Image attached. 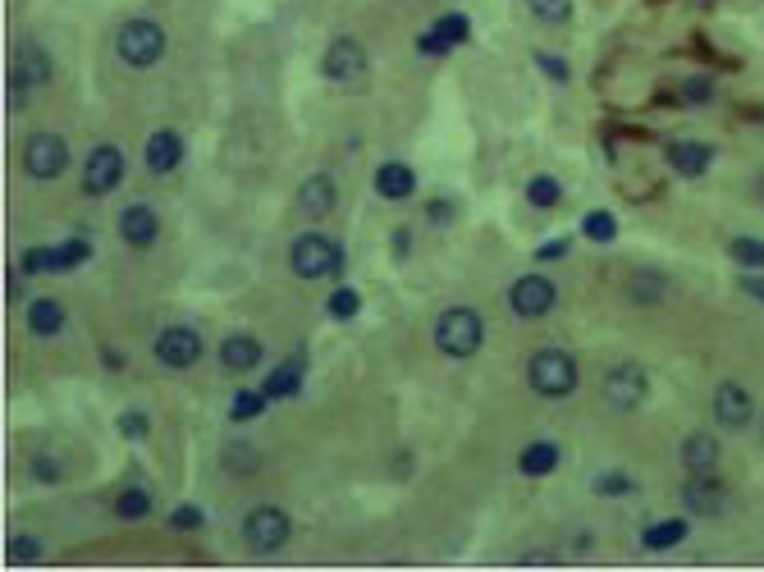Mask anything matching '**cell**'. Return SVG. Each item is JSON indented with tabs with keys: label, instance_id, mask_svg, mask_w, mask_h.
Returning <instances> with one entry per match:
<instances>
[{
	"label": "cell",
	"instance_id": "obj_1",
	"mask_svg": "<svg viewBox=\"0 0 764 572\" xmlns=\"http://www.w3.org/2000/svg\"><path fill=\"white\" fill-rule=\"evenodd\" d=\"M527 380L545 399H568L572 389H577V380H582V371H577V357L568 348H540L527 362Z\"/></svg>",
	"mask_w": 764,
	"mask_h": 572
},
{
	"label": "cell",
	"instance_id": "obj_2",
	"mask_svg": "<svg viewBox=\"0 0 764 572\" xmlns=\"http://www.w3.org/2000/svg\"><path fill=\"white\" fill-rule=\"evenodd\" d=\"M485 344V321L472 312V307H449L435 321V348L444 357H476Z\"/></svg>",
	"mask_w": 764,
	"mask_h": 572
},
{
	"label": "cell",
	"instance_id": "obj_3",
	"mask_svg": "<svg viewBox=\"0 0 764 572\" xmlns=\"http://www.w3.org/2000/svg\"><path fill=\"white\" fill-rule=\"evenodd\" d=\"M165 46H170V37H165L161 23H151V19H129L124 28L115 33V51L124 65L133 69H151V65H161L165 60Z\"/></svg>",
	"mask_w": 764,
	"mask_h": 572
},
{
	"label": "cell",
	"instance_id": "obj_4",
	"mask_svg": "<svg viewBox=\"0 0 764 572\" xmlns=\"http://www.w3.org/2000/svg\"><path fill=\"white\" fill-rule=\"evenodd\" d=\"M289 266L298 280H330V275L344 270V252L334 248L325 234H302V238H293Z\"/></svg>",
	"mask_w": 764,
	"mask_h": 572
},
{
	"label": "cell",
	"instance_id": "obj_5",
	"mask_svg": "<svg viewBox=\"0 0 764 572\" xmlns=\"http://www.w3.org/2000/svg\"><path fill=\"white\" fill-rule=\"evenodd\" d=\"M289 513L284 508H275V504H261V508H252L248 518H243V540H248V550H257V554H275V550H284V540H289Z\"/></svg>",
	"mask_w": 764,
	"mask_h": 572
},
{
	"label": "cell",
	"instance_id": "obj_6",
	"mask_svg": "<svg viewBox=\"0 0 764 572\" xmlns=\"http://www.w3.org/2000/svg\"><path fill=\"white\" fill-rule=\"evenodd\" d=\"M69 165V142L60 133H33L23 142V170L28 179H60Z\"/></svg>",
	"mask_w": 764,
	"mask_h": 572
},
{
	"label": "cell",
	"instance_id": "obj_7",
	"mask_svg": "<svg viewBox=\"0 0 764 572\" xmlns=\"http://www.w3.org/2000/svg\"><path fill=\"white\" fill-rule=\"evenodd\" d=\"M554 303H559V289H554V280H545V275H522V280H513V289H508V307H513V316H522V321L549 316Z\"/></svg>",
	"mask_w": 764,
	"mask_h": 572
},
{
	"label": "cell",
	"instance_id": "obj_8",
	"mask_svg": "<svg viewBox=\"0 0 764 572\" xmlns=\"http://www.w3.org/2000/svg\"><path fill=\"white\" fill-rule=\"evenodd\" d=\"M119 179H124V152L110 147V142L92 147V156L83 161V193L106 197V193H115L119 188Z\"/></svg>",
	"mask_w": 764,
	"mask_h": 572
},
{
	"label": "cell",
	"instance_id": "obj_9",
	"mask_svg": "<svg viewBox=\"0 0 764 572\" xmlns=\"http://www.w3.org/2000/svg\"><path fill=\"white\" fill-rule=\"evenodd\" d=\"M646 394H650V380H646V371L641 367H614L609 376H604V403L614 412H636L641 403H646Z\"/></svg>",
	"mask_w": 764,
	"mask_h": 572
},
{
	"label": "cell",
	"instance_id": "obj_10",
	"mask_svg": "<svg viewBox=\"0 0 764 572\" xmlns=\"http://www.w3.org/2000/svg\"><path fill=\"white\" fill-rule=\"evenodd\" d=\"M156 362L161 367H174V371H188L202 357V335H197L193 325H170V330H161L156 335Z\"/></svg>",
	"mask_w": 764,
	"mask_h": 572
},
{
	"label": "cell",
	"instance_id": "obj_11",
	"mask_svg": "<svg viewBox=\"0 0 764 572\" xmlns=\"http://www.w3.org/2000/svg\"><path fill=\"white\" fill-rule=\"evenodd\" d=\"M321 74L330 78V83H344V87L362 83V78H366V51L353 42V37H339V42L325 46Z\"/></svg>",
	"mask_w": 764,
	"mask_h": 572
},
{
	"label": "cell",
	"instance_id": "obj_12",
	"mask_svg": "<svg viewBox=\"0 0 764 572\" xmlns=\"http://www.w3.org/2000/svg\"><path fill=\"white\" fill-rule=\"evenodd\" d=\"M751 408H755L751 394H746L737 380H728V385L714 389V421H719L723 431H746V426H751V417H755Z\"/></svg>",
	"mask_w": 764,
	"mask_h": 572
},
{
	"label": "cell",
	"instance_id": "obj_13",
	"mask_svg": "<svg viewBox=\"0 0 764 572\" xmlns=\"http://www.w3.org/2000/svg\"><path fill=\"white\" fill-rule=\"evenodd\" d=\"M334 202H339V188H334L330 174H312V179H302L298 188V211L307 220H325L334 211Z\"/></svg>",
	"mask_w": 764,
	"mask_h": 572
},
{
	"label": "cell",
	"instance_id": "obj_14",
	"mask_svg": "<svg viewBox=\"0 0 764 572\" xmlns=\"http://www.w3.org/2000/svg\"><path fill=\"white\" fill-rule=\"evenodd\" d=\"M119 234L129 248H151L156 238H161V216L151 211V206H129L124 216H119Z\"/></svg>",
	"mask_w": 764,
	"mask_h": 572
},
{
	"label": "cell",
	"instance_id": "obj_15",
	"mask_svg": "<svg viewBox=\"0 0 764 572\" xmlns=\"http://www.w3.org/2000/svg\"><path fill=\"white\" fill-rule=\"evenodd\" d=\"M687 508L691 513H705V518H719L723 508H728V490H723V481L714 472H705V476H696L687 486Z\"/></svg>",
	"mask_w": 764,
	"mask_h": 572
},
{
	"label": "cell",
	"instance_id": "obj_16",
	"mask_svg": "<svg viewBox=\"0 0 764 572\" xmlns=\"http://www.w3.org/2000/svg\"><path fill=\"white\" fill-rule=\"evenodd\" d=\"M376 193L385 197V202H403V197H412L417 193V174H412V165L385 161L376 170Z\"/></svg>",
	"mask_w": 764,
	"mask_h": 572
},
{
	"label": "cell",
	"instance_id": "obj_17",
	"mask_svg": "<svg viewBox=\"0 0 764 572\" xmlns=\"http://www.w3.org/2000/svg\"><path fill=\"white\" fill-rule=\"evenodd\" d=\"M142 161H147L151 174H170L174 165L183 161V138H179V133H170V129L151 133V138H147V156H142Z\"/></svg>",
	"mask_w": 764,
	"mask_h": 572
},
{
	"label": "cell",
	"instance_id": "obj_18",
	"mask_svg": "<svg viewBox=\"0 0 764 572\" xmlns=\"http://www.w3.org/2000/svg\"><path fill=\"white\" fill-rule=\"evenodd\" d=\"M220 367L234 371V376H243V371H257L261 367V344L252 335H229L225 344H220Z\"/></svg>",
	"mask_w": 764,
	"mask_h": 572
},
{
	"label": "cell",
	"instance_id": "obj_19",
	"mask_svg": "<svg viewBox=\"0 0 764 572\" xmlns=\"http://www.w3.org/2000/svg\"><path fill=\"white\" fill-rule=\"evenodd\" d=\"M14 74L28 87H46L51 83V55L37 42H19V51H14Z\"/></svg>",
	"mask_w": 764,
	"mask_h": 572
},
{
	"label": "cell",
	"instance_id": "obj_20",
	"mask_svg": "<svg viewBox=\"0 0 764 572\" xmlns=\"http://www.w3.org/2000/svg\"><path fill=\"white\" fill-rule=\"evenodd\" d=\"M28 330H33L37 339H55L65 330V307L55 303V298H33V303H28Z\"/></svg>",
	"mask_w": 764,
	"mask_h": 572
},
{
	"label": "cell",
	"instance_id": "obj_21",
	"mask_svg": "<svg viewBox=\"0 0 764 572\" xmlns=\"http://www.w3.org/2000/svg\"><path fill=\"white\" fill-rule=\"evenodd\" d=\"M714 161V152L705 147V142H673L668 147V165L678 174H687V179H696V174H705Z\"/></svg>",
	"mask_w": 764,
	"mask_h": 572
},
{
	"label": "cell",
	"instance_id": "obj_22",
	"mask_svg": "<svg viewBox=\"0 0 764 572\" xmlns=\"http://www.w3.org/2000/svg\"><path fill=\"white\" fill-rule=\"evenodd\" d=\"M682 463H687L691 476H705L719 467V444H714V435H687V444H682Z\"/></svg>",
	"mask_w": 764,
	"mask_h": 572
},
{
	"label": "cell",
	"instance_id": "obj_23",
	"mask_svg": "<svg viewBox=\"0 0 764 572\" xmlns=\"http://www.w3.org/2000/svg\"><path fill=\"white\" fill-rule=\"evenodd\" d=\"M517 472L522 476H549V472H559V444L554 440H536L522 449V458H517Z\"/></svg>",
	"mask_w": 764,
	"mask_h": 572
},
{
	"label": "cell",
	"instance_id": "obj_24",
	"mask_svg": "<svg viewBox=\"0 0 764 572\" xmlns=\"http://www.w3.org/2000/svg\"><path fill=\"white\" fill-rule=\"evenodd\" d=\"M261 389H266V399H270V403H275V399H293V394L302 389V367H298V362H284V367L270 371L266 385H261Z\"/></svg>",
	"mask_w": 764,
	"mask_h": 572
},
{
	"label": "cell",
	"instance_id": "obj_25",
	"mask_svg": "<svg viewBox=\"0 0 764 572\" xmlns=\"http://www.w3.org/2000/svg\"><path fill=\"white\" fill-rule=\"evenodd\" d=\"M687 540V522L673 518V522H655V527L641 531V545L646 550H673V545H682Z\"/></svg>",
	"mask_w": 764,
	"mask_h": 572
},
{
	"label": "cell",
	"instance_id": "obj_26",
	"mask_svg": "<svg viewBox=\"0 0 764 572\" xmlns=\"http://www.w3.org/2000/svg\"><path fill=\"white\" fill-rule=\"evenodd\" d=\"M527 202L536 206V211H549V206L563 202V184L554 179V174H536V179L527 184Z\"/></svg>",
	"mask_w": 764,
	"mask_h": 572
},
{
	"label": "cell",
	"instance_id": "obj_27",
	"mask_svg": "<svg viewBox=\"0 0 764 572\" xmlns=\"http://www.w3.org/2000/svg\"><path fill=\"white\" fill-rule=\"evenodd\" d=\"M627 293H632L636 303H659L668 293V284H664V275H655V270H636L632 280H627Z\"/></svg>",
	"mask_w": 764,
	"mask_h": 572
},
{
	"label": "cell",
	"instance_id": "obj_28",
	"mask_svg": "<svg viewBox=\"0 0 764 572\" xmlns=\"http://www.w3.org/2000/svg\"><path fill=\"white\" fill-rule=\"evenodd\" d=\"M115 513H119L124 522H142V518H151V495H147V490H119Z\"/></svg>",
	"mask_w": 764,
	"mask_h": 572
},
{
	"label": "cell",
	"instance_id": "obj_29",
	"mask_svg": "<svg viewBox=\"0 0 764 572\" xmlns=\"http://www.w3.org/2000/svg\"><path fill=\"white\" fill-rule=\"evenodd\" d=\"M582 234L591 238V243H614V238H618V220H614V211H586Z\"/></svg>",
	"mask_w": 764,
	"mask_h": 572
},
{
	"label": "cell",
	"instance_id": "obj_30",
	"mask_svg": "<svg viewBox=\"0 0 764 572\" xmlns=\"http://www.w3.org/2000/svg\"><path fill=\"white\" fill-rule=\"evenodd\" d=\"M325 312L334 316V321H353L357 312H362V293L348 289V284H339V289L330 293V303H325Z\"/></svg>",
	"mask_w": 764,
	"mask_h": 572
},
{
	"label": "cell",
	"instance_id": "obj_31",
	"mask_svg": "<svg viewBox=\"0 0 764 572\" xmlns=\"http://www.w3.org/2000/svg\"><path fill=\"white\" fill-rule=\"evenodd\" d=\"M266 389H238L234 394V403H229V417L234 421H252V417H261V408H266Z\"/></svg>",
	"mask_w": 764,
	"mask_h": 572
},
{
	"label": "cell",
	"instance_id": "obj_32",
	"mask_svg": "<svg viewBox=\"0 0 764 572\" xmlns=\"http://www.w3.org/2000/svg\"><path fill=\"white\" fill-rule=\"evenodd\" d=\"M19 266H23V275H42V270L55 275V270H65L60 266V248H28Z\"/></svg>",
	"mask_w": 764,
	"mask_h": 572
},
{
	"label": "cell",
	"instance_id": "obj_33",
	"mask_svg": "<svg viewBox=\"0 0 764 572\" xmlns=\"http://www.w3.org/2000/svg\"><path fill=\"white\" fill-rule=\"evenodd\" d=\"M527 5L540 23H568L572 19V0H527Z\"/></svg>",
	"mask_w": 764,
	"mask_h": 572
},
{
	"label": "cell",
	"instance_id": "obj_34",
	"mask_svg": "<svg viewBox=\"0 0 764 572\" xmlns=\"http://www.w3.org/2000/svg\"><path fill=\"white\" fill-rule=\"evenodd\" d=\"M435 33H440L449 46H463L467 37H472V23H467L463 14H444V19L435 23Z\"/></svg>",
	"mask_w": 764,
	"mask_h": 572
},
{
	"label": "cell",
	"instance_id": "obj_35",
	"mask_svg": "<svg viewBox=\"0 0 764 572\" xmlns=\"http://www.w3.org/2000/svg\"><path fill=\"white\" fill-rule=\"evenodd\" d=\"M636 490V481L627 472H604V476H595V495H632Z\"/></svg>",
	"mask_w": 764,
	"mask_h": 572
},
{
	"label": "cell",
	"instance_id": "obj_36",
	"mask_svg": "<svg viewBox=\"0 0 764 572\" xmlns=\"http://www.w3.org/2000/svg\"><path fill=\"white\" fill-rule=\"evenodd\" d=\"M87 257H92V243H87V238H65V243H60V266L65 270H78Z\"/></svg>",
	"mask_w": 764,
	"mask_h": 572
},
{
	"label": "cell",
	"instance_id": "obj_37",
	"mask_svg": "<svg viewBox=\"0 0 764 572\" xmlns=\"http://www.w3.org/2000/svg\"><path fill=\"white\" fill-rule=\"evenodd\" d=\"M42 540H33V536H10V563H37L42 559Z\"/></svg>",
	"mask_w": 764,
	"mask_h": 572
},
{
	"label": "cell",
	"instance_id": "obj_38",
	"mask_svg": "<svg viewBox=\"0 0 764 572\" xmlns=\"http://www.w3.org/2000/svg\"><path fill=\"white\" fill-rule=\"evenodd\" d=\"M732 257H737V266H764V243L737 238V243H732Z\"/></svg>",
	"mask_w": 764,
	"mask_h": 572
},
{
	"label": "cell",
	"instance_id": "obj_39",
	"mask_svg": "<svg viewBox=\"0 0 764 572\" xmlns=\"http://www.w3.org/2000/svg\"><path fill=\"white\" fill-rule=\"evenodd\" d=\"M202 508H193V504H183V508H174V518H170V527L174 531H197L202 527Z\"/></svg>",
	"mask_w": 764,
	"mask_h": 572
},
{
	"label": "cell",
	"instance_id": "obj_40",
	"mask_svg": "<svg viewBox=\"0 0 764 572\" xmlns=\"http://www.w3.org/2000/svg\"><path fill=\"white\" fill-rule=\"evenodd\" d=\"M115 426H119V435H129V440H142V435L151 431V426H147V417H142V412H124V417H119Z\"/></svg>",
	"mask_w": 764,
	"mask_h": 572
},
{
	"label": "cell",
	"instance_id": "obj_41",
	"mask_svg": "<svg viewBox=\"0 0 764 572\" xmlns=\"http://www.w3.org/2000/svg\"><path fill=\"white\" fill-rule=\"evenodd\" d=\"M536 65L545 69V74L554 78V83H568V65H563L559 55H545V51H540V55H536Z\"/></svg>",
	"mask_w": 764,
	"mask_h": 572
},
{
	"label": "cell",
	"instance_id": "obj_42",
	"mask_svg": "<svg viewBox=\"0 0 764 572\" xmlns=\"http://www.w3.org/2000/svg\"><path fill=\"white\" fill-rule=\"evenodd\" d=\"M28 92H33V87H28V83H23V78L10 69V110H14V115L28 106Z\"/></svg>",
	"mask_w": 764,
	"mask_h": 572
},
{
	"label": "cell",
	"instance_id": "obj_43",
	"mask_svg": "<svg viewBox=\"0 0 764 572\" xmlns=\"http://www.w3.org/2000/svg\"><path fill=\"white\" fill-rule=\"evenodd\" d=\"M417 46H421V55H449V51H453V46L444 42V37L435 33V28H431V33H421V37H417Z\"/></svg>",
	"mask_w": 764,
	"mask_h": 572
},
{
	"label": "cell",
	"instance_id": "obj_44",
	"mask_svg": "<svg viewBox=\"0 0 764 572\" xmlns=\"http://www.w3.org/2000/svg\"><path fill=\"white\" fill-rule=\"evenodd\" d=\"M682 97H687V101H710L714 97V83H710V78H691V83L682 87Z\"/></svg>",
	"mask_w": 764,
	"mask_h": 572
},
{
	"label": "cell",
	"instance_id": "obj_45",
	"mask_svg": "<svg viewBox=\"0 0 764 572\" xmlns=\"http://www.w3.org/2000/svg\"><path fill=\"white\" fill-rule=\"evenodd\" d=\"M559 257H568V238H549V243L536 248V261H559Z\"/></svg>",
	"mask_w": 764,
	"mask_h": 572
},
{
	"label": "cell",
	"instance_id": "obj_46",
	"mask_svg": "<svg viewBox=\"0 0 764 572\" xmlns=\"http://www.w3.org/2000/svg\"><path fill=\"white\" fill-rule=\"evenodd\" d=\"M225 467H243V472H248V467H252V454L243 449V444H234V449L225 454Z\"/></svg>",
	"mask_w": 764,
	"mask_h": 572
},
{
	"label": "cell",
	"instance_id": "obj_47",
	"mask_svg": "<svg viewBox=\"0 0 764 572\" xmlns=\"http://www.w3.org/2000/svg\"><path fill=\"white\" fill-rule=\"evenodd\" d=\"M742 293H751L755 303L764 307V280H760V275H746V280H742Z\"/></svg>",
	"mask_w": 764,
	"mask_h": 572
},
{
	"label": "cell",
	"instance_id": "obj_48",
	"mask_svg": "<svg viewBox=\"0 0 764 572\" xmlns=\"http://www.w3.org/2000/svg\"><path fill=\"white\" fill-rule=\"evenodd\" d=\"M431 220H435V225H449V220H453V206H449V202H431Z\"/></svg>",
	"mask_w": 764,
	"mask_h": 572
},
{
	"label": "cell",
	"instance_id": "obj_49",
	"mask_svg": "<svg viewBox=\"0 0 764 572\" xmlns=\"http://www.w3.org/2000/svg\"><path fill=\"white\" fill-rule=\"evenodd\" d=\"M33 472H37V476H46V486H55V476H60V467H55V463H46V458H37V463H33Z\"/></svg>",
	"mask_w": 764,
	"mask_h": 572
},
{
	"label": "cell",
	"instance_id": "obj_50",
	"mask_svg": "<svg viewBox=\"0 0 764 572\" xmlns=\"http://www.w3.org/2000/svg\"><path fill=\"white\" fill-rule=\"evenodd\" d=\"M408 248H412V234L399 229V234H394V257H408Z\"/></svg>",
	"mask_w": 764,
	"mask_h": 572
},
{
	"label": "cell",
	"instance_id": "obj_51",
	"mask_svg": "<svg viewBox=\"0 0 764 572\" xmlns=\"http://www.w3.org/2000/svg\"><path fill=\"white\" fill-rule=\"evenodd\" d=\"M101 357H106V367H110V371H124V353H115V348H106V353H101Z\"/></svg>",
	"mask_w": 764,
	"mask_h": 572
},
{
	"label": "cell",
	"instance_id": "obj_52",
	"mask_svg": "<svg viewBox=\"0 0 764 572\" xmlns=\"http://www.w3.org/2000/svg\"><path fill=\"white\" fill-rule=\"evenodd\" d=\"M760 435H764V417H760Z\"/></svg>",
	"mask_w": 764,
	"mask_h": 572
}]
</instances>
